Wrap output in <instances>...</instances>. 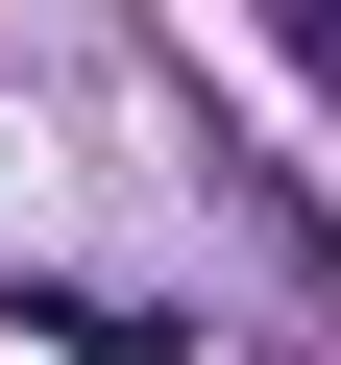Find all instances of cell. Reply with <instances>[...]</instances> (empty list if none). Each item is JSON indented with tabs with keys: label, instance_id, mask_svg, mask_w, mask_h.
<instances>
[{
	"label": "cell",
	"instance_id": "obj_1",
	"mask_svg": "<svg viewBox=\"0 0 341 365\" xmlns=\"http://www.w3.org/2000/svg\"><path fill=\"white\" fill-rule=\"evenodd\" d=\"M268 25H292V49H317V98H341V0H268Z\"/></svg>",
	"mask_w": 341,
	"mask_h": 365
}]
</instances>
